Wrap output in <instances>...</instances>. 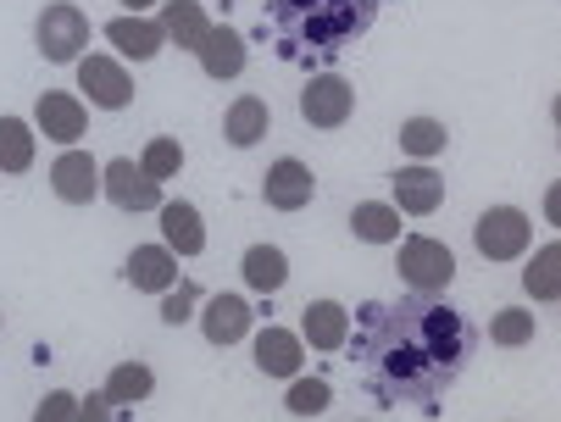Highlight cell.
<instances>
[{"mask_svg":"<svg viewBox=\"0 0 561 422\" xmlns=\"http://www.w3.org/2000/svg\"><path fill=\"white\" fill-rule=\"evenodd\" d=\"M239 278H245V289L251 295H278L284 284H289V256L278 244H251L245 256H239Z\"/></svg>","mask_w":561,"mask_h":422,"instance_id":"cell-23","label":"cell"},{"mask_svg":"<svg viewBox=\"0 0 561 422\" xmlns=\"http://www.w3.org/2000/svg\"><path fill=\"white\" fill-rule=\"evenodd\" d=\"M106 45H112V56H123V61H156L162 56V45H168V34H162V23L156 18H112L106 23Z\"/></svg>","mask_w":561,"mask_h":422,"instance_id":"cell-18","label":"cell"},{"mask_svg":"<svg viewBox=\"0 0 561 422\" xmlns=\"http://www.w3.org/2000/svg\"><path fill=\"white\" fill-rule=\"evenodd\" d=\"M101 195H106L112 212H128V217H139V212H162V184H156L145 167L128 161V156H112V161L101 167Z\"/></svg>","mask_w":561,"mask_h":422,"instance_id":"cell-7","label":"cell"},{"mask_svg":"<svg viewBox=\"0 0 561 422\" xmlns=\"http://www.w3.org/2000/svg\"><path fill=\"white\" fill-rule=\"evenodd\" d=\"M550 123H556V128H561V95H556V101H550Z\"/></svg>","mask_w":561,"mask_h":422,"instance_id":"cell-36","label":"cell"},{"mask_svg":"<svg viewBox=\"0 0 561 422\" xmlns=\"http://www.w3.org/2000/svg\"><path fill=\"white\" fill-rule=\"evenodd\" d=\"M123 278L139 289V295H168L173 284H179V256L168 244H134L128 250V262H123Z\"/></svg>","mask_w":561,"mask_h":422,"instance_id":"cell-15","label":"cell"},{"mask_svg":"<svg viewBox=\"0 0 561 422\" xmlns=\"http://www.w3.org/2000/svg\"><path fill=\"white\" fill-rule=\"evenodd\" d=\"M34 128L39 134H50L56 145H84V134H90V101L84 95H67V90H45L39 101H34Z\"/></svg>","mask_w":561,"mask_h":422,"instance_id":"cell-9","label":"cell"},{"mask_svg":"<svg viewBox=\"0 0 561 422\" xmlns=\"http://www.w3.org/2000/svg\"><path fill=\"white\" fill-rule=\"evenodd\" d=\"M351 112H356V90H351V78H340V72H317V78H306V83H300V117H306L317 134L345 128V123H351Z\"/></svg>","mask_w":561,"mask_h":422,"instance_id":"cell-8","label":"cell"},{"mask_svg":"<svg viewBox=\"0 0 561 422\" xmlns=\"http://www.w3.org/2000/svg\"><path fill=\"white\" fill-rule=\"evenodd\" d=\"M90 39H95V28H90L84 7H72V0H50V7L39 12V23H34V45L56 67H67V61L78 67L90 56Z\"/></svg>","mask_w":561,"mask_h":422,"instance_id":"cell-4","label":"cell"},{"mask_svg":"<svg viewBox=\"0 0 561 422\" xmlns=\"http://www.w3.org/2000/svg\"><path fill=\"white\" fill-rule=\"evenodd\" d=\"M139 167H145V173H150L156 184H168V179H179V173H184V145H179L173 134H156V139H145Z\"/></svg>","mask_w":561,"mask_h":422,"instance_id":"cell-30","label":"cell"},{"mask_svg":"<svg viewBox=\"0 0 561 422\" xmlns=\"http://www.w3.org/2000/svg\"><path fill=\"white\" fill-rule=\"evenodd\" d=\"M50 190H56V201H67V206H90V201L101 195V161H95L84 145L61 150L56 167H50Z\"/></svg>","mask_w":561,"mask_h":422,"instance_id":"cell-13","label":"cell"},{"mask_svg":"<svg viewBox=\"0 0 561 422\" xmlns=\"http://www.w3.org/2000/svg\"><path fill=\"white\" fill-rule=\"evenodd\" d=\"M251 356H256V373H267L278 384H289V378L306 373V340H300V333H289L284 322H267V328L251 333Z\"/></svg>","mask_w":561,"mask_h":422,"instance_id":"cell-10","label":"cell"},{"mask_svg":"<svg viewBox=\"0 0 561 422\" xmlns=\"http://www.w3.org/2000/svg\"><path fill=\"white\" fill-rule=\"evenodd\" d=\"M156 223H162V244L173 250V256H206V217L195 212V201H162V212H156Z\"/></svg>","mask_w":561,"mask_h":422,"instance_id":"cell-17","label":"cell"},{"mask_svg":"<svg viewBox=\"0 0 561 422\" xmlns=\"http://www.w3.org/2000/svg\"><path fill=\"white\" fill-rule=\"evenodd\" d=\"M545 217H550V228H561V179L545 184Z\"/></svg>","mask_w":561,"mask_h":422,"instance_id":"cell-34","label":"cell"},{"mask_svg":"<svg viewBox=\"0 0 561 422\" xmlns=\"http://www.w3.org/2000/svg\"><path fill=\"white\" fill-rule=\"evenodd\" d=\"M112 400H106V389H95V395H84L78 400V422H112Z\"/></svg>","mask_w":561,"mask_h":422,"instance_id":"cell-33","label":"cell"},{"mask_svg":"<svg viewBox=\"0 0 561 422\" xmlns=\"http://www.w3.org/2000/svg\"><path fill=\"white\" fill-rule=\"evenodd\" d=\"M534 333H539V322H534L528 306H501V311L490 317V340H495L501 351H523V345H534Z\"/></svg>","mask_w":561,"mask_h":422,"instance_id":"cell-28","label":"cell"},{"mask_svg":"<svg viewBox=\"0 0 561 422\" xmlns=\"http://www.w3.org/2000/svg\"><path fill=\"white\" fill-rule=\"evenodd\" d=\"M78 95L101 112H128L134 106V72L123 56H106V50H90L78 61Z\"/></svg>","mask_w":561,"mask_h":422,"instance_id":"cell-6","label":"cell"},{"mask_svg":"<svg viewBox=\"0 0 561 422\" xmlns=\"http://www.w3.org/2000/svg\"><path fill=\"white\" fill-rule=\"evenodd\" d=\"M201 333H206V345H217V351L245 345V340H251V300H239L233 289H228V295H206V306H201Z\"/></svg>","mask_w":561,"mask_h":422,"instance_id":"cell-14","label":"cell"},{"mask_svg":"<svg viewBox=\"0 0 561 422\" xmlns=\"http://www.w3.org/2000/svg\"><path fill=\"white\" fill-rule=\"evenodd\" d=\"M394 273L407 284V295H445L456 284V256L445 239H428V233H407L394 244Z\"/></svg>","mask_w":561,"mask_h":422,"instance_id":"cell-3","label":"cell"},{"mask_svg":"<svg viewBox=\"0 0 561 422\" xmlns=\"http://www.w3.org/2000/svg\"><path fill=\"white\" fill-rule=\"evenodd\" d=\"M273 18L306 45H345L373 28L378 0H273Z\"/></svg>","mask_w":561,"mask_h":422,"instance_id":"cell-2","label":"cell"},{"mask_svg":"<svg viewBox=\"0 0 561 422\" xmlns=\"http://www.w3.org/2000/svg\"><path fill=\"white\" fill-rule=\"evenodd\" d=\"M472 244H478L484 262H517V256L534 250V223L517 206H490V212H478V223H472Z\"/></svg>","mask_w":561,"mask_h":422,"instance_id":"cell-5","label":"cell"},{"mask_svg":"<svg viewBox=\"0 0 561 422\" xmlns=\"http://www.w3.org/2000/svg\"><path fill=\"white\" fill-rule=\"evenodd\" d=\"M34 167V123L23 117H0V173L23 179Z\"/></svg>","mask_w":561,"mask_h":422,"instance_id":"cell-25","label":"cell"},{"mask_svg":"<svg viewBox=\"0 0 561 422\" xmlns=\"http://www.w3.org/2000/svg\"><path fill=\"white\" fill-rule=\"evenodd\" d=\"M351 356L383 406H434L478 356V328L445 295H407L362 306V340H351Z\"/></svg>","mask_w":561,"mask_h":422,"instance_id":"cell-1","label":"cell"},{"mask_svg":"<svg viewBox=\"0 0 561 422\" xmlns=\"http://www.w3.org/2000/svg\"><path fill=\"white\" fill-rule=\"evenodd\" d=\"M150 7H156V0H123V12H128V18H150Z\"/></svg>","mask_w":561,"mask_h":422,"instance_id":"cell-35","label":"cell"},{"mask_svg":"<svg viewBox=\"0 0 561 422\" xmlns=\"http://www.w3.org/2000/svg\"><path fill=\"white\" fill-rule=\"evenodd\" d=\"M201 56V67H206V78H217V83H228V78H239L245 72V34L239 28H228V23H211V34H206V45L195 50Z\"/></svg>","mask_w":561,"mask_h":422,"instance_id":"cell-21","label":"cell"},{"mask_svg":"<svg viewBox=\"0 0 561 422\" xmlns=\"http://www.w3.org/2000/svg\"><path fill=\"white\" fill-rule=\"evenodd\" d=\"M523 295L561 306V239H550L545 250H534V256L523 262Z\"/></svg>","mask_w":561,"mask_h":422,"instance_id":"cell-24","label":"cell"},{"mask_svg":"<svg viewBox=\"0 0 561 422\" xmlns=\"http://www.w3.org/2000/svg\"><path fill=\"white\" fill-rule=\"evenodd\" d=\"M389 190H394V206L407 212V217H434L445 206V173H439V167H423V161L394 167Z\"/></svg>","mask_w":561,"mask_h":422,"instance_id":"cell-11","label":"cell"},{"mask_svg":"<svg viewBox=\"0 0 561 422\" xmlns=\"http://www.w3.org/2000/svg\"><path fill=\"white\" fill-rule=\"evenodd\" d=\"M311 195H317V173L300 161V156H278L273 167H267V179H262V201L273 206V212H306L311 206Z\"/></svg>","mask_w":561,"mask_h":422,"instance_id":"cell-12","label":"cell"},{"mask_svg":"<svg viewBox=\"0 0 561 422\" xmlns=\"http://www.w3.org/2000/svg\"><path fill=\"white\" fill-rule=\"evenodd\" d=\"M267 128H273V112H267L262 95H239V101L222 112V139H228L233 150H256V145L267 139Z\"/></svg>","mask_w":561,"mask_h":422,"instance_id":"cell-22","label":"cell"},{"mask_svg":"<svg viewBox=\"0 0 561 422\" xmlns=\"http://www.w3.org/2000/svg\"><path fill=\"white\" fill-rule=\"evenodd\" d=\"M329 400H334L329 378H311V373L289 378V389H284V411H289V417H323Z\"/></svg>","mask_w":561,"mask_h":422,"instance_id":"cell-29","label":"cell"},{"mask_svg":"<svg viewBox=\"0 0 561 422\" xmlns=\"http://www.w3.org/2000/svg\"><path fill=\"white\" fill-rule=\"evenodd\" d=\"M300 340H306V351H345L351 345V311L340 306V300H311L306 306V317H300Z\"/></svg>","mask_w":561,"mask_h":422,"instance_id":"cell-16","label":"cell"},{"mask_svg":"<svg viewBox=\"0 0 561 422\" xmlns=\"http://www.w3.org/2000/svg\"><path fill=\"white\" fill-rule=\"evenodd\" d=\"M34 422H78V395H72V389H50V395L34 406Z\"/></svg>","mask_w":561,"mask_h":422,"instance_id":"cell-32","label":"cell"},{"mask_svg":"<svg viewBox=\"0 0 561 422\" xmlns=\"http://www.w3.org/2000/svg\"><path fill=\"white\" fill-rule=\"evenodd\" d=\"M0 328H7V317H0Z\"/></svg>","mask_w":561,"mask_h":422,"instance_id":"cell-37","label":"cell"},{"mask_svg":"<svg viewBox=\"0 0 561 422\" xmlns=\"http://www.w3.org/2000/svg\"><path fill=\"white\" fill-rule=\"evenodd\" d=\"M156 23H162L168 45H179V50H190V56H195V50L206 45V34H211V18H206L201 0H162Z\"/></svg>","mask_w":561,"mask_h":422,"instance_id":"cell-20","label":"cell"},{"mask_svg":"<svg viewBox=\"0 0 561 422\" xmlns=\"http://www.w3.org/2000/svg\"><path fill=\"white\" fill-rule=\"evenodd\" d=\"M445 145H450V128L439 117H407L400 123V150H407V161H434V156H445Z\"/></svg>","mask_w":561,"mask_h":422,"instance_id":"cell-26","label":"cell"},{"mask_svg":"<svg viewBox=\"0 0 561 422\" xmlns=\"http://www.w3.org/2000/svg\"><path fill=\"white\" fill-rule=\"evenodd\" d=\"M150 389H156V373L145 362H117L106 373V400L112 406H139V400H150Z\"/></svg>","mask_w":561,"mask_h":422,"instance_id":"cell-27","label":"cell"},{"mask_svg":"<svg viewBox=\"0 0 561 422\" xmlns=\"http://www.w3.org/2000/svg\"><path fill=\"white\" fill-rule=\"evenodd\" d=\"M195 300H206V295H201L190 278H179V284L162 295V322H168V328H184V322L195 317Z\"/></svg>","mask_w":561,"mask_h":422,"instance_id":"cell-31","label":"cell"},{"mask_svg":"<svg viewBox=\"0 0 561 422\" xmlns=\"http://www.w3.org/2000/svg\"><path fill=\"white\" fill-rule=\"evenodd\" d=\"M351 233L362 244H400L407 239V212L394 201H356L351 206Z\"/></svg>","mask_w":561,"mask_h":422,"instance_id":"cell-19","label":"cell"}]
</instances>
